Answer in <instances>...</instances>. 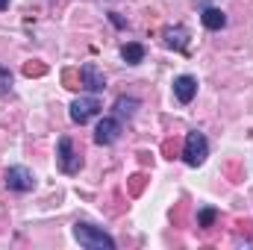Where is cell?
I'll return each mask as SVG.
<instances>
[{
	"label": "cell",
	"mask_w": 253,
	"mask_h": 250,
	"mask_svg": "<svg viewBox=\"0 0 253 250\" xmlns=\"http://www.w3.org/2000/svg\"><path fill=\"white\" fill-rule=\"evenodd\" d=\"M74 239L80 242V248L85 250H115V239L103 227H94L88 221H77L74 224Z\"/></svg>",
	"instance_id": "obj_1"
},
{
	"label": "cell",
	"mask_w": 253,
	"mask_h": 250,
	"mask_svg": "<svg viewBox=\"0 0 253 250\" xmlns=\"http://www.w3.org/2000/svg\"><path fill=\"white\" fill-rule=\"evenodd\" d=\"M209 156V141L200 129H189L186 132V144H183V162L189 168H200Z\"/></svg>",
	"instance_id": "obj_2"
},
{
	"label": "cell",
	"mask_w": 253,
	"mask_h": 250,
	"mask_svg": "<svg viewBox=\"0 0 253 250\" xmlns=\"http://www.w3.org/2000/svg\"><path fill=\"white\" fill-rule=\"evenodd\" d=\"M3 183H6L9 191L24 194V191H33V188H36V174H33L30 168H24V165H12V168L3 174Z\"/></svg>",
	"instance_id": "obj_3"
},
{
	"label": "cell",
	"mask_w": 253,
	"mask_h": 250,
	"mask_svg": "<svg viewBox=\"0 0 253 250\" xmlns=\"http://www.w3.org/2000/svg\"><path fill=\"white\" fill-rule=\"evenodd\" d=\"M56 159H59L62 174H77V171L83 168V156L74 150V141H71L68 135H62L59 144H56Z\"/></svg>",
	"instance_id": "obj_4"
},
{
	"label": "cell",
	"mask_w": 253,
	"mask_h": 250,
	"mask_svg": "<svg viewBox=\"0 0 253 250\" xmlns=\"http://www.w3.org/2000/svg\"><path fill=\"white\" fill-rule=\"evenodd\" d=\"M97 112H100V100H97L94 94L77 97V100L71 103V121H74V124H88Z\"/></svg>",
	"instance_id": "obj_5"
},
{
	"label": "cell",
	"mask_w": 253,
	"mask_h": 250,
	"mask_svg": "<svg viewBox=\"0 0 253 250\" xmlns=\"http://www.w3.org/2000/svg\"><path fill=\"white\" fill-rule=\"evenodd\" d=\"M121 132H124L121 118H103V121H97V126H94V144L109 147V144H115L121 138Z\"/></svg>",
	"instance_id": "obj_6"
},
{
	"label": "cell",
	"mask_w": 253,
	"mask_h": 250,
	"mask_svg": "<svg viewBox=\"0 0 253 250\" xmlns=\"http://www.w3.org/2000/svg\"><path fill=\"white\" fill-rule=\"evenodd\" d=\"M162 42H165V47H171L177 53H186L189 50V30L186 27H165Z\"/></svg>",
	"instance_id": "obj_7"
},
{
	"label": "cell",
	"mask_w": 253,
	"mask_h": 250,
	"mask_svg": "<svg viewBox=\"0 0 253 250\" xmlns=\"http://www.w3.org/2000/svg\"><path fill=\"white\" fill-rule=\"evenodd\" d=\"M80 80H83V85H85L88 91H103V88H106V77H103V71L94 62H85L80 68Z\"/></svg>",
	"instance_id": "obj_8"
},
{
	"label": "cell",
	"mask_w": 253,
	"mask_h": 250,
	"mask_svg": "<svg viewBox=\"0 0 253 250\" xmlns=\"http://www.w3.org/2000/svg\"><path fill=\"white\" fill-rule=\"evenodd\" d=\"M194 94H197V77H191V74H180V77L174 80V97H177L180 103H191Z\"/></svg>",
	"instance_id": "obj_9"
},
{
	"label": "cell",
	"mask_w": 253,
	"mask_h": 250,
	"mask_svg": "<svg viewBox=\"0 0 253 250\" xmlns=\"http://www.w3.org/2000/svg\"><path fill=\"white\" fill-rule=\"evenodd\" d=\"M200 21H203V27H206V30H212V33H218V30H224V27H227V15H224L221 9H203Z\"/></svg>",
	"instance_id": "obj_10"
},
{
	"label": "cell",
	"mask_w": 253,
	"mask_h": 250,
	"mask_svg": "<svg viewBox=\"0 0 253 250\" xmlns=\"http://www.w3.org/2000/svg\"><path fill=\"white\" fill-rule=\"evenodd\" d=\"M138 106H141L138 97H126V94H121V97L115 100V115H118V118H132V115L138 112Z\"/></svg>",
	"instance_id": "obj_11"
},
{
	"label": "cell",
	"mask_w": 253,
	"mask_h": 250,
	"mask_svg": "<svg viewBox=\"0 0 253 250\" xmlns=\"http://www.w3.org/2000/svg\"><path fill=\"white\" fill-rule=\"evenodd\" d=\"M121 59H124L126 65L144 62V44H138V42H126L124 47H121Z\"/></svg>",
	"instance_id": "obj_12"
},
{
	"label": "cell",
	"mask_w": 253,
	"mask_h": 250,
	"mask_svg": "<svg viewBox=\"0 0 253 250\" xmlns=\"http://www.w3.org/2000/svg\"><path fill=\"white\" fill-rule=\"evenodd\" d=\"M12 83H15V77H12V71H9L6 65H0V97H6V94H12Z\"/></svg>",
	"instance_id": "obj_13"
},
{
	"label": "cell",
	"mask_w": 253,
	"mask_h": 250,
	"mask_svg": "<svg viewBox=\"0 0 253 250\" xmlns=\"http://www.w3.org/2000/svg\"><path fill=\"white\" fill-rule=\"evenodd\" d=\"M197 218H200V227H209V224L215 221V209H203Z\"/></svg>",
	"instance_id": "obj_14"
},
{
	"label": "cell",
	"mask_w": 253,
	"mask_h": 250,
	"mask_svg": "<svg viewBox=\"0 0 253 250\" xmlns=\"http://www.w3.org/2000/svg\"><path fill=\"white\" fill-rule=\"evenodd\" d=\"M109 18H112V24H115V27H124V21L118 18V12H109Z\"/></svg>",
	"instance_id": "obj_15"
},
{
	"label": "cell",
	"mask_w": 253,
	"mask_h": 250,
	"mask_svg": "<svg viewBox=\"0 0 253 250\" xmlns=\"http://www.w3.org/2000/svg\"><path fill=\"white\" fill-rule=\"evenodd\" d=\"M3 9H9V0H0V12H3Z\"/></svg>",
	"instance_id": "obj_16"
}]
</instances>
